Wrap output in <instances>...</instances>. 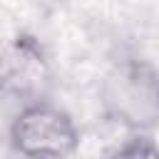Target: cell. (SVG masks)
<instances>
[{"mask_svg":"<svg viewBox=\"0 0 159 159\" xmlns=\"http://www.w3.org/2000/svg\"><path fill=\"white\" fill-rule=\"evenodd\" d=\"M52 84V62L45 45L30 32L0 37V94L37 102Z\"/></svg>","mask_w":159,"mask_h":159,"instance_id":"3","label":"cell"},{"mask_svg":"<svg viewBox=\"0 0 159 159\" xmlns=\"http://www.w3.org/2000/svg\"><path fill=\"white\" fill-rule=\"evenodd\" d=\"M99 104L127 132H152L159 124V70L147 60H119L99 84Z\"/></svg>","mask_w":159,"mask_h":159,"instance_id":"1","label":"cell"},{"mask_svg":"<svg viewBox=\"0 0 159 159\" xmlns=\"http://www.w3.org/2000/svg\"><path fill=\"white\" fill-rule=\"evenodd\" d=\"M109 159H159V139L152 132H129L109 152Z\"/></svg>","mask_w":159,"mask_h":159,"instance_id":"4","label":"cell"},{"mask_svg":"<svg viewBox=\"0 0 159 159\" xmlns=\"http://www.w3.org/2000/svg\"><path fill=\"white\" fill-rule=\"evenodd\" d=\"M7 139L22 159H72L82 137L67 109L37 99L22 104L12 117Z\"/></svg>","mask_w":159,"mask_h":159,"instance_id":"2","label":"cell"}]
</instances>
